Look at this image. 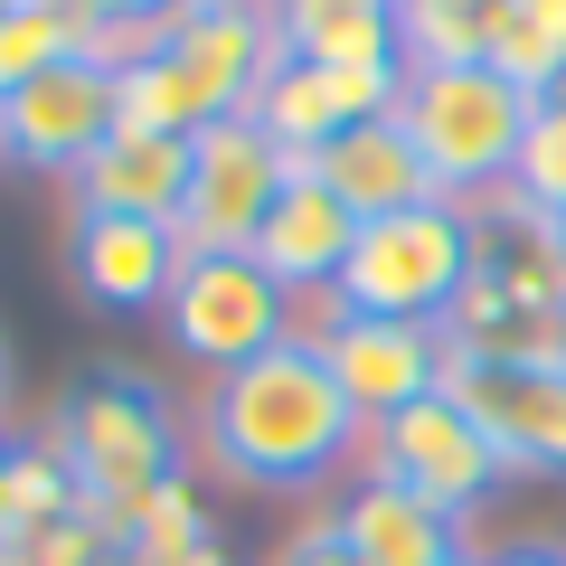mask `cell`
Returning a JSON list of instances; mask_svg holds the SVG:
<instances>
[{
  "mask_svg": "<svg viewBox=\"0 0 566 566\" xmlns=\"http://www.w3.org/2000/svg\"><path fill=\"white\" fill-rule=\"evenodd\" d=\"M0 10H10V0H0Z\"/></svg>",
  "mask_w": 566,
  "mask_h": 566,
  "instance_id": "obj_39",
  "label": "cell"
},
{
  "mask_svg": "<svg viewBox=\"0 0 566 566\" xmlns=\"http://www.w3.org/2000/svg\"><path fill=\"white\" fill-rule=\"evenodd\" d=\"M368 444L359 406L340 397V378L322 368V349L293 331L264 359L227 368L199 406V453L237 491H322V472H340Z\"/></svg>",
  "mask_w": 566,
  "mask_h": 566,
  "instance_id": "obj_1",
  "label": "cell"
},
{
  "mask_svg": "<svg viewBox=\"0 0 566 566\" xmlns=\"http://www.w3.org/2000/svg\"><path fill=\"white\" fill-rule=\"evenodd\" d=\"M482 66L547 104L566 76V0H491L482 10Z\"/></svg>",
  "mask_w": 566,
  "mask_h": 566,
  "instance_id": "obj_18",
  "label": "cell"
},
{
  "mask_svg": "<svg viewBox=\"0 0 566 566\" xmlns=\"http://www.w3.org/2000/svg\"><path fill=\"white\" fill-rule=\"evenodd\" d=\"M293 151L264 133L255 114H218L189 133V199H180V245L189 255H245L264 227V208L293 180Z\"/></svg>",
  "mask_w": 566,
  "mask_h": 566,
  "instance_id": "obj_7",
  "label": "cell"
},
{
  "mask_svg": "<svg viewBox=\"0 0 566 566\" xmlns=\"http://www.w3.org/2000/svg\"><path fill=\"white\" fill-rule=\"evenodd\" d=\"M444 566H491V557H472V547H463V557H444Z\"/></svg>",
  "mask_w": 566,
  "mask_h": 566,
  "instance_id": "obj_35",
  "label": "cell"
},
{
  "mask_svg": "<svg viewBox=\"0 0 566 566\" xmlns=\"http://www.w3.org/2000/svg\"><path fill=\"white\" fill-rule=\"evenodd\" d=\"M57 520H76V472L48 434H29V444H10V538H39Z\"/></svg>",
  "mask_w": 566,
  "mask_h": 566,
  "instance_id": "obj_22",
  "label": "cell"
},
{
  "mask_svg": "<svg viewBox=\"0 0 566 566\" xmlns=\"http://www.w3.org/2000/svg\"><path fill=\"white\" fill-rule=\"evenodd\" d=\"M444 349H520V340H547V331H528L520 312H510V293L491 283V264H472L463 274V293L444 303Z\"/></svg>",
  "mask_w": 566,
  "mask_h": 566,
  "instance_id": "obj_23",
  "label": "cell"
},
{
  "mask_svg": "<svg viewBox=\"0 0 566 566\" xmlns=\"http://www.w3.org/2000/svg\"><path fill=\"white\" fill-rule=\"evenodd\" d=\"M161 331H170L180 359H199L208 378H227V368L264 359L274 340H293L303 331V303L255 255H189L180 283H170V303H161Z\"/></svg>",
  "mask_w": 566,
  "mask_h": 566,
  "instance_id": "obj_6",
  "label": "cell"
},
{
  "mask_svg": "<svg viewBox=\"0 0 566 566\" xmlns=\"http://www.w3.org/2000/svg\"><path fill=\"white\" fill-rule=\"evenodd\" d=\"M0 566H39V538H0Z\"/></svg>",
  "mask_w": 566,
  "mask_h": 566,
  "instance_id": "obj_31",
  "label": "cell"
},
{
  "mask_svg": "<svg viewBox=\"0 0 566 566\" xmlns=\"http://www.w3.org/2000/svg\"><path fill=\"white\" fill-rule=\"evenodd\" d=\"M114 123H123V133H170V142H189L199 123H218V114H208V95L170 66V48H151V57L114 66Z\"/></svg>",
  "mask_w": 566,
  "mask_h": 566,
  "instance_id": "obj_21",
  "label": "cell"
},
{
  "mask_svg": "<svg viewBox=\"0 0 566 566\" xmlns=\"http://www.w3.org/2000/svg\"><path fill=\"white\" fill-rule=\"evenodd\" d=\"M528 114H538V95H520V85L491 76V66H416L406 95H397L406 142H416L424 170H434V199H453V208H482L491 189L510 180Z\"/></svg>",
  "mask_w": 566,
  "mask_h": 566,
  "instance_id": "obj_3",
  "label": "cell"
},
{
  "mask_svg": "<svg viewBox=\"0 0 566 566\" xmlns=\"http://www.w3.org/2000/svg\"><path fill=\"white\" fill-rule=\"evenodd\" d=\"M303 340L322 349V368L340 378V397L359 406V424H387L406 406H424L444 387V331L424 322H368V312H331V303H303Z\"/></svg>",
  "mask_w": 566,
  "mask_h": 566,
  "instance_id": "obj_8",
  "label": "cell"
},
{
  "mask_svg": "<svg viewBox=\"0 0 566 566\" xmlns=\"http://www.w3.org/2000/svg\"><path fill=\"white\" fill-rule=\"evenodd\" d=\"M170 66L208 95V114H255L264 76H274L293 48L274 29V0H189L180 20L161 29Z\"/></svg>",
  "mask_w": 566,
  "mask_h": 566,
  "instance_id": "obj_10",
  "label": "cell"
},
{
  "mask_svg": "<svg viewBox=\"0 0 566 566\" xmlns=\"http://www.w3.org/2000/svg\"><path fill=\"white\" fill-rule=\"evenodd\" d=\"M406 0H274V29H283V48H303V39H322V29H349V20H397Z\"/></svg>",
  "mask_w": 566,
  "mask_h": 566,
  "instance_id": "obj_27",
  "label": "cell"
},
{
  "mask_svg": "<svg viewBox=\"0 0 566 566\" xmlns=\"http://www.w3.org/2000/svg\"><path fill=\"white\" fill-rule=\"evenodd\" d=\"M104 133H114V66L104 57H76L57 76L20 85V95H0V161H20V170L76 180Z\"/></svg>",
  "mask_w": 566,
  "mask_h": 566,
  "instance_id": "obj_11",
  "label": "cell"
},
{
  "mask_svg": "<svg viewBox=\"0 0 566 566\" xmlns=\"http://www.w3.org/2000/svg\"><path fill=\"white\" fill-rule=\"evenodd\" d=\"M189 0H85V20H133V29H170Z\"/></svg>",
  "mask_w": 566,
  "mask_h": 566,
  "instance_id": "obj_29",
  "label": "cell"
},
{
  "mask_svg": "<svg viewBox=\"0 0 566 566\" xmlns=\"http://www.w3.org/2000/svg\"><path fill=\"white\" fill-rule=\"evenodd\" d=\"M547 227H557V245H566V208H557V218H547Z\"/></svg>",
  "mask_w": 566,
  "mask_h": 566,
  "instance_id": "obj_36",
  "label": "cell"
},
{
  "mask_svg": "<svg viewBox=\"0 0 566 566\" xmlns=\"http://www.w3.org/2000/svg\"><path fill=\"white\" fill-rule=\"evenodd\" d=\"M491 566H566V547H547V538H528V547H510V557H491Z\"/></svg>",
  "mask_w": 566,
  "mask_h": 566,
  "instance_id": "obj_30",
  "label": "cell"
},
{
  "mask_svg": "<svg viewBox=\"0 0 566 566\" xmlns=\"http://www.w3.org/2000/svg\"><path fill=\"white\" fill-rule=\"evenodd\" d=\"M406 10H491V0H406Z\"/></svg>",
  "mask_w": 566,
  "mask_h": 566,
  "instance_id": "obj_33",
  "label": "cell"
},
{
  "mask_svg": "<svg viewBox=\"0 0 566 566\" xmlns=\"http://www.w3.org/2000/svg\"><path fill=\"white\" fill-rule=\"evenodd\" d=\"M10 378H20V368H10V331H0V397H10Z\"/></svg>",
  "mask_w": 566,
  "mask_h": 566,
  "instance_id": "obj_34",
  "label": "cell"
},
{
  "mask_svg": "<svg viewBox=\"0 0 566 566\" xmlns=\"http://www.w3.org/2000/svg\"><path fill=\"white\" fill-rule=\"evenodd\" d=\"M501 199H520L528 218H557V208H566V114H557V104H538V114H528L520 161H510Z\"/></svg>",
  "mask_w": 566,
  "mask_h": 566,
  "instance_id": "obj_24",
  "label": "cell"
},
{
  "mask_svg": "<svg viewBox=\"0 0 566 566\" xmlns=\"http://www.w3.org/2000/svg\"><path fill=\"white\" fill-rule=\"evenodd\" d=\"M255 123L293 151V161H312V151H331V142L349 133V104L312 57H283L274 76H264V95H255Z\"/></svg>",
  "mask_w": 566,
  "mask_h": 566,
  "instance_id": "obj_20",
  "label": "cell"
},
{
  "mask_svg": "<svg viewBox=\"0 0 566 566\" xmlns=\"http://www.w3.org/2000/svg\"><path fill=\"white\" fill-rule=\"evenodd\" d=\"M444 397L472 416L501 472H538L557 482L566 472V359H557V331L520 349H444Z\"/></svg>",
  "mask_w": 566,
  "mask_h": 566,
  "instance_id": "obj_5",
  "label": "cell"
},
{
  "mask_svg": "<svg viewBox=\"0 0 566 566\" xmlns=\"http://www.w3.org/2000/svg\"><path fill=\"white\" fill-rule=\"evenodd\" d=\"M406 76L416 66H482V10H397Z\"/></svg>",
  "mask_w": 566,
  "mask_h": 566,
  "instance_id": "obj_25",
  "label": "cell"
},
{
  "mask_svg": "<svg viewBox=\"0 0 566 566\" xmlns=\"http://www.w3.org/2000/svg\"><path fill=\"white\" fill-rule=\"evenodd\" d=\"M349 245H359V218H349V208L331 199L312 170H293V180H283V199L264 208V227H255V245H245V255H255L264 274L293 293V303H322L331 283H340Z\"/></svg>",
  "mask_w": 566,
  "mask_h": 566,
  "instance_id": "obj_13",
  "label": "cell"
},
{
  "mask_svg": "<svg viewBox=\"0 0 566 566\" xmlns=\"http://www.w3.org/2000/svg\"><path fill=\"white\" fill-rule=\"evenodd\" d=\"M293 57H312V66H349V76H406L397 20H349V29H322V39H303Z\"/></svg>",
  "mask_w": 566,
  "mask_h": 566,
  "instance_id": "obj_26",
  "label": "cell"
},
{
  "mask_svg": "<svg viewBox=\"0 0 566 566\" xmlns=\"http://www.w3.org/2000/svg\"><path fill=\"white\" fill-rule=\"evenodd\" d=\"M76 208H95V218H151V227H180V199H189V142L170 133H104L95 161L76 170Z\"/></svg>",
  "mask_w": 566,
  "mask_h": 566,
  "instance_id": "obj_15",
  "label": "cell"
},
{
  "mask_svg": "<svg viewBox=\"0 0 566 566\" xmlns=\"http://www.w3.org/2000/svg\"><path fill=\"white\" fill-rule=\"evenodd\" d=\"M264 566H368V557L340 538V510H312V520L293 528V538H274V547H264Z\"/></svg>",
  "mask_w": 566,
  "mask_h": 566,
  "instance_id": "obj_28",
  "label": "cell"
},
{
  "mask_svg": "<svg viewBox=\"0 0 566 566\" xmlns=\"http://www.w3.org/2000/svg\"><path fill=\"white\" fill-rule=\"evenodd\" d=\"M180 264H189L180 227L95 218V208H76V227H66V274H76V293L95 312H161L170 283H180Z\"/></svg>",
  "mask_w": 566,
  "mask_h": 566,
  "instance_id": "obj_12",
  "label": "cell"
},
{
  "mask_svg": "<svg viewBox=\"0 0 566 566\" xmlns=\"http://www.w3.org/2000/svg\"><path fill=\"white\" fill-rule=\"evenodd\" d=\"M557 359H566V322H557Z\"/></svg>",
  "mask_w": 566,
  "mask_h": 566,
  "instance_id": "obj_38",
  "label": "cell"
},
{
  "mask_svg": "<svg viewBox=\"0 0 566 566\" xmlns=\"http://www.w3.org/2000/svg\"><path fill=\"white\" fill-rule=\"evenodd\" d=\"M368 472H387V482H406L416 501H434L444 520H472V510L501 501V453L472 434V416L434 387L424 406H406V416L368 424Z\"/></svg>",
  "mask_w": 566,
  "mask_h": 566,
  "instance_id": "obj_9",
  "label": "cell"
},
{
  "mask_svg": "<svg viewBox=\"0 0 566 566\" xmlns=\"http://www.w3.org/2000/svg\"><path fill=\"white\" fill-rule=\"evenodd\" d=\"M0 538H10V434H0Z\"/></svg>",
  "mask_w": 566,
  "mask_h": 566,
  "instance_id": "obj_32",
  "label": "cell"
},
{
  "mask_svg": "<svg viewBox=\"0 0 566 566\" xmlns=\"http://www.w3.org/2000/svg\"><path fill=\"white\" fill-rule=\"evenodd\" d=\"M547 104H557V114H566V76H557V95H547Z\"/></svg>",
  "mask_w": 566,
  "mask_h": 566,
  "instance_id": "obj_37",
  "label": "cell"
},
{
  "mask_svg": "<svg viewBox=\"0 0 566 566\" xmlns=\"http://www.w3.org/2000/svg\"><path fill=\"white\" fill-rule=\"evenodd\" d=\"M48 444L76 472V510L104 520V528H123L161 482L189 472V424L142 368H95V378H76L57 397V416H48Z\"/></svg>",
  "mask_w": 566,
  "mask_h": 566,
  "instance_id": "obj_2",
  "label": "cell"
},
{
  "mask_svg": "<svg viewBox=\"0 0 566 566\" xmlns=\"http://www.w3.org/2000/svg\"><path fill=\"white\" fill-rule=\"evenodd\" d=\"M491 208H510L501 237L482 227V264H491V283L510 293V312H520L528 331H557V322H566V245H557V227L528 218V208L501 199V189H491Z\"/></svg>",
  "mask_w": 566,
  "mask_h": 566,
  "instance_id": "obj_17",
  "label": "cell"
},
{
  "mask_svg": "<svg viewBox=\"0 0 566 566\" xmlns=\"http://www.w3.org/2000/svg\"><path fill=\"white\" fill-rule=\"evenodd\" d=\"M482 264V218L453 199L397 208V218H368L359 245H349L340 283L322 303L331 312H368V322H444V303L463 293V274Z\"/></svg>",
  "mask_w": 566,
  "mask_h": 566,
  "instance_id": "obj_4",
  "label": "cell"
},
{
  "mask_svg": "<svg viewBox=\"0 0 566 566\" xmlns=\"http://www.w3.org/2000/svg\"><path fill=\"white\" fill-rule=\"evenodd\" d=\"M95 57V20H85V0H10L0 10V95H20V85L57 76V66Z\"/></svg>",
  "mask_w": 566,
  "mask_h": 566,
  "instance_id": "obj_19",
  "label": "cell"
},
{
  "mask_svg": "<svg viewBox=\"0 0 566 566\" xmlns=\"http://www.w3.org/2000/svg\"><path fill=\"white\" fill-rule=\"evenodd\" d=\"M312 180L331 189V199L349 208V218H397V208H424L434 199V170H424V151L406 142V123L397 114H368V123H349L331 151H312Z\"/></svg>",
  "mask_w": 566,
  "mask_h": 566,
  "instance_id": "obj_14",
  "label": "cell"
},
{
  "mask_svg": "<svg viewBox=\"0 0 566 566\" xmlns=\"http://www.w3.org/2000/svg\"><path fill=\"white\" fill-rule=\"evenodd\" d=\"M340 538L359 547L368 566H444V557H463V520H444L434 501H416V491L387 482V472H368L340 501Z\"/></svg>",
  "mask_w": 566,
  "mask_h": 566,
  "instance_id": "obj_16",
  "label": "cell"
}]
</instances>
